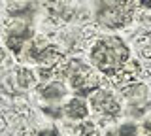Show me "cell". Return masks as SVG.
Returning <instances> with one entry per match:
<instances>
[{
  "label": "cell",
  "instance_id": "cell-1",
  "mask_svg": "<svg viewBox=\"0 0 151 136\" xmlns=\"http://www.w3.org/2000/svg\"><path fill=\"white\" fill-rule=\"evenodd\" d=\"M91 60L106 76H115L123 64H127L129 60V47L121 38H115V36L102 38L93 45Z\"/></svg>",
  "mask_w": 151,
  "mask_h": 136
},
{
  "label": "cell",
  "instance_id": "cell-2",
  "mask_svg": "<svg viewBox=\"0 0 151 136\" xmlns=\"http://www.w3.org/2000/svg\"><path fill=\"white\" fill-rule=\"evenodd\" d=\"M134 0H100L96 8V21L108 29H123L134 17Z\"/></svg>",
  "mask_w": 151,
  "mask_h": 136
},
{
  "label": "cell",
  "instance_id": "cell-3",
  "mask_svg": "<svg viewBox=\"0 0 151 136\" xmlns=\"http://www.w3.org/2000/svg\"><path fill=\"white\" fill-rule=\"evenodd\" d=\"M66 74L70 78V83H72V89L78 95L87 96L91 95V91H96L98 89V76L93 72L89 66L81 64L79 60H72V63L66 66Z\"/></svg>",
  "mask_w": 151,
  "mask_h": 136
},
{
  "label": "cell",
  "instance_id": "cell-4",
  "mask_svg": "<svg viewBox=\"0 0 151 136\" xmlns=\"http://www.w3.org/2000/svg\"><path fill=\"white\" fill-rule=\"evenodd\" d=\"M32 38V29L27 23H15V25L9 29L8 36H6V44L8 47L13 51L15 55H19L23 51V45Z\"/></svg>",
  "mask_w": 151,
  "mask_h": 136
},
{
  "label": "cell",
  "instance_id": "cell-5",
  "mask_svg": "<svg viewBox=\"0 0 151 136\" xmlns=\"http://www.w3.org/2000/svg\"><path fill=\"white\" fill-rule=\"evenodd\" d=\"M91 104L96 112H100L102 115H115L119 114L121 104L117 102V98L111 95L110 91H96L91 96Z\"/></svg>",
  "mask_w": 151,
  "mask_h": 136
},
{
  "label": "cell",
  "instance_id": "cell-6",
  "mask_svg": "<svg viewBox=\"0 0 151 136\" xmlns=\"http://www.w3.org/2000/svg\"><path fill=\"white\" fill-rule=\"evenodd\" d=\"M30 51H32L30 57L38 60L42 66H47V68H55L63 60V53H60V49L57 45H42V47L30 45Z\"/></svg>",
  "mask_w": 151,
  "mask_h": 136
},
{
  "label": "cell",
  "instance_id": "cell-7",
  "mask_svg": "<svg viewBox=\"0 0 151 136\" xmlns=\"http://www.w3.org/2000/svg\"><path fill=\"white\" fill-rule=\"evenodd\" d=\"M138 72H140V64L136 63V60H132V63L129 64H123L121 70L115 74V87L119 89V91L123 93H127L130 87H134L136 85V76H138Z\"/></svg>",
  "mask_w": 151,
  "mask_h": 136
},
{
  "label": "cell",
  "instance_id": "cell-8",
  "mask_svg": "<svg viewBox=\"0 0 151 136\" xmlns=\"http://www.w3.org/2000/svg\"><path fill=\"white\" fill-rule=\"evenodd\" d=\"M64 114L68 115L70 119H83V117L87 115V106H85L83 100H79V98H74V100H70L68 104H66Z\"/></svg>",
  "mask_w": 151,
  "mask_h": 136
},
{
  "label": "cell",
  "instance_id": "cell-9",
  "mask_svg": "<svg viewBox=\"0 0 151 136\" xmlns=\"http://www.w3.org/2000/svg\"><path fill=\"white\" fill-rule=\"evenodd\" d=\"M15 79H17V85L21 87V89H30V87H34V83H36L34 72H32V70H28V68H23V66L17 68Z\"/></svg>",
  "mask_w": 151,
  "mask_h": 136
},
{
  "label": "cell",
  "instance_id": "cell-10",
  "mask_svg": "<svg viewBox=\"0 0 151 136\" xmlns=\"http://www.w3.org/2000/svg\"><path fill=\"white\" fill-rule=\"evenodd\" d=\"M40 95L45 98V100H57L64 95V87L63 83H47V85L40 87Z\"/></svg>",
  "mask_w": 151,
  "mask_h": 136
},
{
  "label": "cell",
  "instance_id": "cell-11",
  "mask_svg": "<svg viewBox=\"0 0 151 136\" xmlns=\"http://www.w3.org/2000/svg\"><path fill=\"white\" fill-rule=\"evenodd\" d=\"M79 134H83V136H93L94 134V125L93 123H83V125H79V130H78Z\"/></svg>",
  "mask_w": 151,
  "mask_h": 136
},
{
  "label": "cell",
  "instance_id": "cell-12",
  "mask_svg": "<svg viewBox=\"0 0 151 136\" xmlns=\"http://www.w3.org/2000/svg\"><path fill=\"white\" fill-rule=\"evenodd\" d=\"M119 136H136V127L134 125H123L119 129Z\"/></svg>",
  "mask_w": 151,
  "mask_h": 136
},
{
  "label": "cell",
  "instance_id": "cell-13",
  "mask_svg": "<svg viewBox=\"0 0 151 136\" xmlns=\"http://www.w3.org/2000/svg\"><path fill=\"white\" fill-rule=\"evenodd\" d=\"M38 136H60V132L57 129H44L38 132Z\"/></svg>",
  "mask_w": 151,
  "mask_h": 136
},
{
  "label": "cell",
  "instance_id": "cell-14",
  "mask_svg": "<svg viewBox=\"0 0 151 136\" xmlns=\"http://www.w3.org/2000/svg\"><path fill=\"white\" fill-rule=\"evenodd\" d=\"M44 114H47L49 117H60V110H57V108H44Z\"/></svg>",
  "mask_w": 151,
  "mask_h": 136
},
{
  "label": "cell",
  "instance_id": "cell-15",
  "mask_svg": "<svg viewBox=\"0 0 151 136\" xmlns=\"http://www.w3.org/2000/svg\"><path fill=\"white\" fill-rule=\"evenodd\" d=\"M136 2H138L140 6H144V8H147V10H151V0H136Z\"/></svg>",
  "mask_w": 151,
  "mask_h": 136
},
{
  "label": "cell",
  "instance_id": "cell-16",
  "mask_svg": "<svg viewBox=\"0 0 151 136\" xmlns=\"http://www.w3.org/2000/svg\"><path fill=\"white\" fill-rule=\"evenodd\" d=\"M144 129H145V132H147V136H151V119H147V121H145Z\"/></svg>",
  "mask_w": 151,
  "mask_h": 136
},
{
  "label": "cell",
  "instance_id": "cell-17",
  "mask_svg": "<svg viewBox=\"0 0 151 136\" xmlns=\"http://www.w3.org/2000/svg\"><path fill=\"white\" fill-rule=\"evenodd\" d=\"M2 130H4V119L0 117V132H2Z\"/></svg>",
  "mask_w": 151,
  "mask_h": 136
},
{
  "label": "cell",
  "instance_id": "cell-18",
  "mask_svg": "<svg viewBox=\"0 0 151 136\" xmlns=\"http://www.w3.org/2000/svg\"><path fill=\"white\" fill-rule=\"evenodd\" d=\"M2 60H4V49L0 47V63H2Z\"/></svg>",
  "mask_w": 151,
  "mask_h": 136
}]
</instances>
